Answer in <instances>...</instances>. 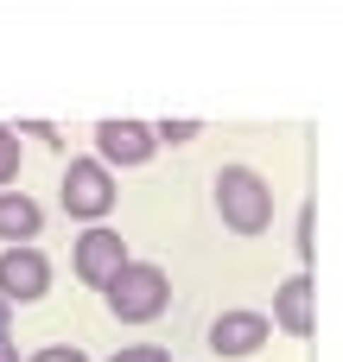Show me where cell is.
<instances>
[{
    "label": "cell",
    "instance_id": "cell-1",
    "mask_svg": "<svg viewBox=\"0 0 343 362\" xmlns=\"http://www.w3.org/2000/svg\"><path fill=\"white\" fill-rule=\"evenodd\" d=\"M210 204H216L223 229H236V235H261V229H274V191H267V178H261L255 165H242V159H229V165L216 172Z\"/></svg>",
    "mask_w": 343,
    "mask_h": 362
},
{
    "label": "cell",
    "instance_id": "cell-2",
    "mask_svg": "<svg viewBox=\"0 0 343 362\" xmlns=\"http://www.w3.org/2000/svg\"><path fill=\"white\" fill-rule=\"evenodd\" d=\"M102 299H108V318H115V325H153V318H165V305H172V280H165L159 261H127V267L102 286Z\"/></svg>",
    "mask_w": 343,
    "mask_h": 362
},
{
    "label": "cell",
    "instance_id": "cell-3",
    "mask_svg": "<svg viewBox=\"0 0 343 362\" xmlns=\"http://www.w3.org/2000/svg\"><path fill=\"white\" fill-rule=\"evenodd\" d=\"M57 204L76 223H108V210H115V165H102L95 153L89 159H70L64 178H57Z\"/></svg>",
    "mask_w": 343,
    "mask_h": 362
},
{
    "label": "cell",
    "instance_id": "cell-4",
    "mask_svg": "<svg viewBox=\"0 0 343 362\" xmlns=\"http://www.w3.org/2000/svg\"><path fill=\"white\" fill-rule=\"evenodd\" d=\"M127 261H134V255H127L121 229H108V223H83V235L70 242V274H76L83 286H95V293H102Z\"/></svg>",
    "mask_w": 343,
    "mask_h": 362
},
{
    "label": "cell",
    "instance_id": "cell-5",
    "mask_svg": "<svg viewBox=\"0 0 343 362\" xmlns=\"http://www.w3.org/2000/svg\"><path fill=\"white\" fill-rule=\"evenodd\" d=\"M153 153H159V134H153L146 121H134V115L95 121V159H102V165L134 172V165H153Z\"/></svg>",
    "mask_w": 343,
    "mask_h": 362
},
{
    "label": "cell",
    "instance_id": "cell-6",
    "mask_svg": "<svg viewBox=\"0 0 343 362\" xmlns=\"http://www.w3.org/2000/svg\"><path fill=\"white\" fill-rule=\"evenodd\" d=\"M51 293V261L38 255V242H6L0 248V299L6 305H32Z\"/></svg>",
    "mask_w": 343,
    "mask_h": 362
},
{
    "label": "cell",
    "instance_id": "cell-7",
    "mask_svg": "<svg viewBox=\"0 0 343 362\" xmlns=\"http://www.w3.org/2000/svg\"><path fill=\"white\" fill-rule=\"evenodd\" d=\"M267 337H274L267 312H216V318H210V331H204L210 356H223V362H242V356H255V350H261Z\"/></svg>",
    "mask_w": 343,
    "mask_h": 362
},
{
    "label": "cell",
    "instance_id": "cell-8",
    "mask_svg": "<svg viewBox=\"0 0 343 362\" xmlns=\"http://www.w3.org/2000/svg\"><path fill=\"white\" fill-rule=\"evenodd\" d=\"M267 325H274V331H286V337H312L318 312H312V274H306V267H299V274H286V280L274 286V312H267Z\"/></svg>",
    "mask_w": 343,
    "mask_h": 362
},
{
    "label": "cell",
    "instance_id": "cell-9",
    "mask_svg": "<svg viewBox=\"0 0 343 362\" xmlns=\"http://www.w3.org/2000/svg\"><path fill=\"white\" fill-rule=\"evenodd\" d=\"M38 229H45V210L25 197V191H0V248L6 242H38Z\"/></svg>",
    "mask_w": 343,
    "mask_h": 362
},
{
    "label": "cell",
    "instance_id": "cell-10",
    "mask_svg": "<svg viewBox=\"0 0 343 362\" xmlns=\"http://www.w3.org/2000/svg\"><path fill=\"white\" fill-rule=\"evenodd\" d=\"M19 159H25V146H19V134L13 127H0V191L19 178Z\"/></svg>",
    "mask_w": 343,
    "mask_h": 362
},
{
    "label": "cell",
    "instance_id": "cell-11",
    "mask_svg": "<svg viewBox=\"0 0 343 362\" xmlns=\"http://www.w3.org/2000/svg\"><path fill=\"white\" fill-rule=\"evenodd\" d=\"M108 362H172V356H165L159 344H127V350H115Z\"/></svg>",
    "mask_w": 343,
    "mask_h": 362
},
{
    "label": "cell",
    "instance_id": "cell-12",
    "mask_svg": "<svg viewBox=\"0 0 343 362\" xmlns=\"http://www.w3.org/2000/svg\"><path fill=\"white\" fill-rule=\"evenodd\" d=\"M153 134H159V140H172V146H185V140H197V121H159Z\"/></svg>",
    "mask_w": 343,
    "mask_h": 362
},
{
    "label": "cell",
    "instance_id": "cell-13",
    "mask_svg": "<svg viewBox=\"0 0 343 362\" xmlns=\"http://www.w3.org/2000/svg\"><path fill=\"white\" fill-rule=\"evenodd\" d=\"M25 362H89V356H83L76 344H45L38 356H25Z\"/></svg>",
    "mask_w": 343,
    "mask_h": 362
},
{
    "label": "cell",
    "instance_id": "cell-14",
    "mask_svg": "<svg viewBox=\"0 0 343 362\" xmlns=\"http://www.w3.org/2000/svg\"><path fill=\"white\" fill-rule=\"evenodd\" d=\"M312 216H318V210L306 204V210H299V229H293V242H299V261H312Z\"/></svg>",
    "mask_w": 343,
    "mask_h": 362
},
{
    "label": "cell",
    "instance_id": "cell-15",
    "mask_svg": "<svg viewBox=\"0 0 343 362\" xmlns=\"http://www.w3.org/2000/svg\"><path fill=\"white\" fill-rule=\"evenodd\" d=\"M0 362H19V350H13V337L0 331Z\"/></svg>",
    "mask_w": 343,
    "mask_h": 362
}]
</instances>
